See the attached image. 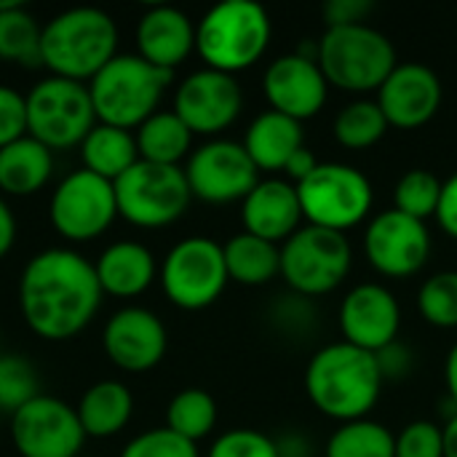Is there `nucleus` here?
I'll use <instances>...</instances> for the list:
<instances>
[{"instance_id":"nucleus-22","label":"nucleus","mask_w":457,"mask_h":457,"mask_svg":"<svg viewBox=\"0 0 457 457\" xmlns=\"http://www.w3.org/2000/svg\"><path fill=\"white\" fill-rule=\"evenodd\" d=\"M195 48V24L174 5H150L137 21V51L161 70L182 64Z\"/></svg>"},{"instance_id":"nucleus-7","label":"nucleus","mask_w":457,"mask_h":457,"mask_svg":"<svg viewBox=\"0 0 457 457\" xmlns=\"http://www.w3.org/2000/svg\"><path fill=\"white\" fill-rule=\"evenodd\" d=\"M353 268V249L345 233L303 225L281 246V276L295 295L308 300L335 292Z\"/></svg>"},{"instance_id":"nucleus-31","label":"nucleus","mask_w":457,"mask_h":457,"mask_svg":"<svg viewBox=\"0 0 457 457\" xmlns=\"http://www.w3.org/2000/svg\"><path fill=\"white\" fill-rule=\"evenodd\" d=\"M217 426V402L204 388L179 391L166 407V428L187 442L206 439Z\"/></svg>"},{"instance_id":"nucleus-2","label":"nucleus","mask_w":457,"mask_h":457,"mask_svg":"<svg viewBox=\"0 0 457 457\" xmlns=\"http://www.w3.org/2000/svg\"><path fill=\"white\" fill-rule=\"evenodd\" d=\"M383 383L375 353L345 340L319 348L305 370L311 404L337 423L367 418L383 394Z\"/></svg>"},{"instance_id":"nucleus-8","label":"nucleus","mask_w":457,"mask_h":457,"mask_svg":"<svg viewBox=\"0 0 457 457\" xmlns=\"http://www.w3.org/2000/svg\"><path fill=\"white\" fill-rule=\"evenodd\" d=\"M297 195L308 225L337 233L361 225L375 204L370 177L340 161L319 163L316 171L297 185Z\"/></svg>"},{"instance_id":"nucleus-34","label":"nucleus","mask_w":457,"mask_h":457,"mask_svg":"<svg viewBox=\"0 0 457 457\" xmlns=\"http://www.w3.org/2000/svg\"><path fill=\"white\" fill-rule=\"evenodd\" d=\"M442 187H445V182L434 171L410 169L407 174L399 177V182L394 187V209L407 217H415L420 222H428L431 217H436Z\"/></svg>"},{"instance_id":"nucleus-23","label":"nucleus","mask_w":457,"mask_h":457,"mask_svg":"<svg viewBox=\"0 0 457 457\" xmlns=\"http://www.w3.org/2000/svg\"><path fill=\"white\" fill-rule=\"evenodd\" d=\"M99 287L112 297H137L155 281V257L139 241H115L94 262Z\"/></svg>"},{"instance_id":"nucleus-1","label":"nucleus","mask_w":457,"mask_h":457,"mask_svg":"<svg viewBox=\"0 0 457 457\" xmlns=\"http://www.w3.org/2000/svg\"><path fill=\"white\" fill-rule=\"evenodd\" d=\"M102 295L94 262L62 246L29 257L19 278L21 316L46 340H67L86 329L102 305Z\"/></svg>"},{"instance_id":"nucleus-41","label":"nucleus","mask_w":457,"mask_h":457,"mask_svg":"<svg viewBox=\"0 0 457 457\" xmlns=\"http://www.w3.org/2000/svg\"><path fill=\"white\" fill-rule=\"evenodd\" d=\"M27 134V99L16 88L0 83V147Z\"/></svg>"},{"instance_id":"nucleus-6","label":"nucleus","mask_w":457,"mask_h":457,"mask_svg":"<svg viewBox=\"0 0 457 457\" xmlns=\"http://www.w3.org/2000/svg\"><path fill=\"white\" fill-rule=\"evenodd\" d=\"M396 64L391 37L372 24L327 27L319 37V67L327 83L340 91H378Z\"/></svg>"},{"instance_id":"nucleus-20","label":"nucleus","mask_w":457,"mask_h":457,"mask_svg":"<svg viewBox=\"0 0 457 457\" xmlns=\"http://www.w3.org/2000/svg\"><path fill=\"white\" fill-rule=\"evenodd\" d=\"M378 104L388 126L420 129L442 107V78L423 62H402L378 88Z\"/></svg>"},{"instance_id":"nucleus-19","label":"nucleus","mask_w":457,"mask_h":457,"mask_svg":"<svg viewBox=\"0 0 457 457\" xmlns=\"http://www.w3.org/2000/svg\"><path fill=\"white\" fill-rule=\"evenodd\" d=\"M262 94L270 110L303 123L324 110L329 83L316 59H305L292 51L268 64L262 75Z\"/></svg>"},{"instance_id":"nucleus-43","label":"nucleus","mask_w":457,"mask_h":457,"mask_svg":"<svg viewBox=\"0 0 457 457\" xmlns=\"http://www.w3.org/2000/svg\"><path fill=\"white\" fill-rule=\"evenodd\" d=\"M375 359H378L383 380H404L415 370V356L402 340H394L391 345L378 351Z\"/></svg>"},{"instance_id":"nucleus-30","label":"nucleus","mask_w":457,"mask_h":457,"mask_svg":"<svg viewBox=\"0 0 457 457\" xmlns=\"http://www.w3.org/2000/svg\"><path fill=\"white\" fill-rule=\"evenodd\" d=\"M327 457H396V436L378 420L340 423L327 442Z\"/></svg>"},{"instance_id":"nucleus-11","label":"nucleus","mask_w":457,"mask_h":457,"mask_svg":"<svg viewBox=\"0 0 457 457\" xmlns=\"http://www.w3.org/2000/svg\"><path fill=\"white\" fill-rule=\"evenodd\" d=\"M230 276L222 244L206 236H190L174 244L161 265L166 297L182 311H204L220 300Z\"/></svg>"},{"instance_id":"nucleus-18","label":"nucleus","mask_w":457,"mask_h":457,"mask_svg":"<svg viewBox=\"0 0 457 457\" xmlns=\"http://www.w3.org/2000/svg\"><path fill=\"white\" fill-rule=\"evenodd\" d=\"M102 345L110 361L123 372H147L161 364L169 348L163 321L139 305L115 311L102 332Z\"/></svg>"},{"instance_id":"nucleus-16","label":"nucleus","mask_w":457,"mask_h":457,"mask_svg":"<svg viewBox=\"0 0 457 457\" xmlns=\"http://www.w3.org/2000/svg\"><path fill=\"white\" fill-rule=\"evenodd\" d=\"M244 107V91L236 75L201 67L190 72L174 94V112L193 134L214 137L236 123Z\"/></svg>"},{"instance_id":"nucleus-36","label":"nucleus","mask_w":457,"mask_h":457,"mask_svg":"<svg viewBox=\"0 0 457 457\" xmlns=\"http://www.w3.org/2000/svg\"><path fill=\"white\" fill-rule=\"evenodd\" d=\"M37 396V372L29 359L0 353V412H19Z\"/></svg>"},{"instance_id":"nucleus-24","label":"nucleus","mask_w":457,"mask_h":457,"mask_svg":"<svg viewBox=\"0 0 457 457\" xmlns=\"http://www.w3.org/2000/svg\"><path fill=\"white\" fill-rule=\"evenodd\" d=\"M244 147L260 171H284L289 158L305 147V131L300 120L265 110L249 123Z\"/></svg>"},{"instance_id":"nucleus-39","label":"nucleus","mask_w":457,"mask_h":457,"mask_svg":"<svg viewBox=\"0 0 457 457\" xmlns=\"http://www.w3.org/2000/svg\"><path fill=\"white\" fill-rule=\"evenodd\" d=\"M396 457H445L442 426L412 420L396 434Z\"/></svg>"},{"instance_id":"nucleus-47","label":"nucleus","mask_w":457,"mask_h":457,"mask_svg":"<svg viewBox=\"0 0 457 457\" xmlns=\"http://www.w3.org/2000/svg\"><path fill=\"white\" fill-rule=\"evenodd\" d=\"M445 386H447V396L457 404V343L450 348L445 361Z\"/></svg>"},{"instance_id":"nucleus-13","label":"nucleus","mask_w":457,"mask_h":457,"mask_svg":"<svg viewBox=\"0 0 457 457\" xmlns=\"http://www.w3.org/2000/svg\"><path fill=\"white\" fill-rule=\"evenodd\" d=\"M185 177L193 198L206 204L244 201L260 182V169L249 158L244 142L209 139L190 153Z\"/></svg>"},{"instance_id":"nucleus-35","label":"nucleus","mask_w":457,"mask_h":457,"mask_svg":"<svg viewBox=\"0 0 457 457\" xmlns=\"http://www.w3.org/2000/svg\"><path fill=\"white\" fill-rule=\"evenodd\" d=\"M418 311L436 329H457V270H439L423 281Z\"/></svg>"},{"instance_id":"nucleus-15","label":"nucleus","mask_w":457,"mask_h":457,"mask_svg":"<svg viewBox=\"0 0 457 457\" xmlns=\"http://www.w3.org/2000/svg\"><path fill=\"white\" fill-rule=\"evenodd\" d=\"M367 262L388 278H410L420 273L431 257L428 225L396 209L380 212L364 230Z\"/></svg>"},{"instance_id":"nucleus-27","label":"nucleus","mask_w":457,"mask_h":457,"mask_svg":"<svg viewBox=\"0 0 457 457\" xmlns=\"http://www.w3.org/2000/svg\"><path fill=\"white\" fill-rule=\"evenodd\" d=\"M80 158H83V169L115 182L123 171H129L139 161V150L131 131L96 123L88 131V137L80 142Z\"/></svg>"},{"instance_id":"nucleus-46","label":"nucleus","mask_w":457,"mask_h":457,"mask_svg":"<svg viewBox=\"0 0 457 457\" xmlns=\"http://www.w3.org/2000/svg\"><path fill=\"white\" fill-rule=\"evenodd\" d=\"M13 241H16V217L5 204V198L0 195V260L11 252Z\"/></svg>"},{"instance_id":"nucleus-26","label":"nucleus","mask_w":457,"mask_h":457,"mask_svg":"<svg viewBox=\"0 0 457 457\" xmlns=\"http://www.w3.org/2000/svg\"><path fill=\"white\" fill-rule=\"evenodd\" d=\"M75 412L86 436H115L131 420L134 396L120 380H99L80 396Z\"/></svg>"},{"instance_id":"nucleus-5","label":"nucleus","mask_w":457,"mask_h":457,"mask_svg":"<svg viewBox=\"0 0 457 457\" xmlns=\"http://www.w3.org/2000/svg\"><path fill=\"white\" fill-rule=\"evenodd\" d=\"M171 78V70H161L139 54H115L88 80L96 120L126 131L139 129L153 112H158Z\"/></svg>"},{"instance_id":"nucleus-40","label":"nucleus","mask_w":457,"mask_h":457,"mask_svg":"<svg viewBox=\"0 0 457 457\" xmlns=\"http://www.w3.org/2000/svg\"><path fill=\"white\" fill-rule=\"evenodd\" d=\"M316 308L313 300L303 297V295H284L278 297L276 308H273V321L281 332L287 335H303L311 332L316 327Z\"/></svg>"},{"instance_id":"nucleus-12","label":"nucleus","mask_w":457,"mask_h":457,"mask_svg":"<svg viewBox=\"0 0 457 457\" xmlns=\"http://www.w3.org/2000/svg\"><path fill=\"white\" fill-rule=\"evenodd\" d=\"M48 217L59 236L70 241H91L118 217L115 185L88 169L70 171L51 193Z\"/></svg>"},{"instance_id":"nucleus-49","label":"nucleus","mask_w":457,"mask_h":457,"mask_svg":"<svg viewBox=\"0 0 457 457\" xmlns=\"http://www.w3.org/2000/svg\"><path fill=\"white\" fill-rule=\"evenodd\" d=\"M13 5H21V0H0V11H8Z\"/></svg>"},{"instance_id":"nucleus-29","label":"nucleus","mask_w":457,"mask_h":457,"mask_svg":"<svg viewBox=\"0 0 457 457\" xmlns=\"http://www.w3.org/2000/svg\"><path fill=\"white\" fill-rule=\"evenodd\" d=\"M134 139L142 161L179 166V161L190 153L193 131L174 110H158L137 129Z\"/></svg>"},{"instance_id":"nucleus-28","label":"nucleus","mask_w":457,"mask_h":457,"mask_svg":"<svg viewBox=\"0 0 457 457\" xmlns=\"http://www.w3.org/2000/svg\"><path fill=\"white\" fill-rule=\"evenodd\" d=\"M225 268L230 281L244 287H262L281 276V249L252 233H236L225 246Z\"/></svg>"},{"instance_id":"nucleus-48","label":"nucleus","mask_w":457,"mask_h":457,"mask_svg":"<svg viewBox=\"0 0 457 457\" xmlns=\"http://www.w3.org/2000/svg\"><path fill=\"white\" fill-rule=\"evenodd\" d=\"M442 442H445V457H457V415H453L450 420H445Z\"/></svg>"},{"instance_id":"nucleus-33","label":"nucleus","mask_w":457,"mask_h":457,"mask_svg":"<svg viewBox=\"0 0 457 457\" xmlns=\"http://www.w3.org/2000/svg\"><path fill=\"white\" fill-rule=\"evenodd\" d=\"M40 24L21 5L0 11V59L27 67L40 64Z\"/></svg>"},{"instance_id":"nucleus-42","label":"nucleus","mask_w":457,"mask_h":457,"mask_svg":"<svg viewBox=\"0 0 457 457\" xmlns=\"http://www.w3.org/2000/svg\"><path fill=\"white\" fill-rule=\"evenodd\" d=\"M375 11L372 0H329L324 3L321 13L327 27H348V24H367V16Z\"/></svg>"},{"instance_id":"nucleus-4","label":"nucleus","mask_w":457,"mask_h":457,"mask_svg":"<svg viewBox=\"0 0 457 457\" xmlns=\"http://www.w3.org/2000/svg\"><path fill=\"white\" fill-rule=\"evenodd\" d=\"M270 32V16L257 0H222L195 24V51L206 67L236 75L262 59Z\"/></svg>"},{"instance_id":"nucleus-17","label":"nucleus","mask_w":457,"mask_h":457,"mask_svg":"<svg viewBox=\"0 0 457 457\" xmlns=\"http://www.w3.org/2000/svg\"><path fill=\"white\" fill-rule=\"evenodd\" d=\"M337 324L343 332V340L378 353L394 340H399L402 329V305L396 295L375 281L356 284L340 303Z\"/></svg>"},{"instance_id":"nucleus-21","label":"nucleus","mask_w":457,"mask_h":457,"mask_svg":"<svg viewBox=\"0 0 457 457\" xmlns=\"http://www.w3.org/2000/svg\"><path fill=\"white\" fill-rule=\"evenodd\" d=\"M241 220L246 233L276 246L284 244L292 233L300 230L303 222L297 185L281 177L260 179L254 190L241 201Z\"/></svg>"},{"instance_id":"nucleus-37","label":"nucleus","mask_w":457,"mask_h":457,"mask_svg":"<svg viewBox=\"0 0 457 457\" xmlns=\"http://www.w3.org/2000/svg\"><path fill=\"white\" fill-rule=\"evenodd\" d=\"M120 457H201L198 447L169 428H153L134 436Z\"/></svg>"},{"instance_id":"nucleus-25","label":"nucleus","mask_w":457,"mask_h":457,"mask_svg":"<svg viewBox=\"0 0 457 457\" xmlns=\"http://www.w3.org/2000/svg\"><path fill=\"white\" fill-rule=\"evenodd\" d=\"M54 174V150L29 134L0 147V190L8 195H32Z\"/></svg>"},{"instance_id":"nucleus-32","label":"nucleus","mask_w":457,"mask_h":457,"mask_svg":"<svg viewBox=\"0 0 457 457\" xmlns=\"http://www.w3.org/2000/svg\"><path fill=\"white\" fill-rule=\"evenodd\" d=\"M388 120L378 104V99H353L348 102L337 118H335V139L348 147V150H367L372 145H378L386 131H388Z\"/></svg>"},{"instance_id":"nucleus-45","label":"nucleus","mask_w":457,"mask_h":457,"mask_svg":"<svg viewBox=\"0 0 457 457\" xmlns=\"http://www.w3.org/2000/svg\"><path fill=\"white\" fill-rule=\"evenodd\" d=\"M319 163H321V161L313 155L311 147H300V150L289 158V163L284 166V171H287V177H289L292 185H300L303 179H308V177L316 171Z\"/></svg>"},{"instance_id":"nucleus-44","label":"nucleus","mask_w":457,"mask_h":457,"mask_svg":"<svg viewBox=\"0 0 457 457\" xmlns=\"http://www.w3.org/2000/svg\"><path fill=\"white\" fill-rule=\"evenodd\" d=\"M436 220H439L442 230L457 241V171L450 179H445L439 209H436Z\"/></svg>"},{"instance_id":"nucleus-14","label":"nucleus","mask_w":457,"mask_h":457,"mask_svg":"<svg viewBox=\"0 0 457 457\" xmlns=\"http://www.w3.org/2000/svg\"><path fill=\"white\" fill-rule=\"evenodd\" d=\"M11 439L21 457H78L86 431L75 407L37 394L11 415Z\"/></svg>"},{"instance_id":"nucleus-10","label":"nucleus","mask_w":457,"mask_h":457,"mask_svg":"<svg viewBox=\"0 0 457 457\" xmlns=\"http://www.w3.org/2000/svg\"><path fill=\"white\" fill-rule=\"evenodd\" d=\"M118 214L137 228H166L190 206V185L182 166L137 161L115 182Z\"/></svg>"},{"instance_id":"nucleus-38","label":"nucleus","mask_w":457,"mask_h":457,"mask_svg":"<svg viewBox=\"0 0 457 457\" xmlns=\"http://www.w3.org/2000/svg\"><path fill=\"white\" fill-rule=\"evenodd\" d=\"M206 457H281L276 439L254 428H233L214 439Z\"/></svg>"},{"instance_id":"nucleus-3","label":"nucleus","mask_w":457,"mask_h":457,"mask_svg":"<svg viewBox=\"0 0 457 457\" xmlns=\"http://www.w3.org/2000/svg\"><path fill=\"white\" fill-rule=\"evenodd\" d=\"M118 27L94 5H75L51 16L40 29V64L67 80H91L112 56Z\"/></svg>"},{"instance_id":"nucleus-9","label":"nucleus","mask_w":457,"mask_h":457,"mask_svg":"<svg viewBox=\"0 0 457 457\" xmlns=\"http://www.w3.org/2000/svg\"><path fill=\"white\" fill-rule=\"evenodd\" d=\"M27 99V134L48 150L80 145L96 126L94 102L86 83L48 75L37 80Z\"/></svg>"}]
</instances>
